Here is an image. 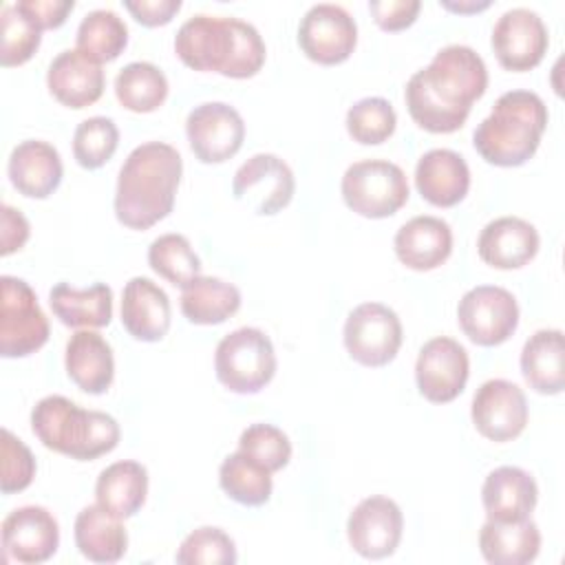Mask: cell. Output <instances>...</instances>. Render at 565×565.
<instances>
[{"instance_id":"6da1fadb","label":"cell","mask_w":565,"mask_h":565,"mask_svg":"<svg viewBox=\"0 0 565 565\" xmlns=\"http://www.w3.org/2000/svg\"><path fill=\"white\" fill-rule=\"evenodd\" d=\"M488 88V68L481 55L466 44H448L428 66L415 71L404 88L413 121L437 135L463 126L472 104Z\"/></svg>"},{"instance_id":"7a4b0ae2","label":"cell","mask_w":565,"mask_h":565,"mask_svg":"<svg viewBox=\"0 0 565 565\" xmlns=\"http://www.w3.org/2000/svg\"><path fill=\"white\" fill-rule=\"evenodd\" d=\"M183 161L177 148L163 141L137 146L119 168L115 216L130 230H148L174 207Z\"/></svg>"},{"instance_id":"3957f363","label":"cell","mask_w":565,"mask_h":565,"mask_svg":"<svg viewBox=\"0 0 565 565\" xmlns=\"http://www.w3.org/2000/svg\"><path fill=\"white\" fill-rule=\"evenodd\" d=\"M174 51L194 71H216L234 79L256 75L265 62V42L256 26L232 15L188 18L174 35Z\"/></svg>"},{"instance_id":"277c9868","label":"cell","mask_w":565,"mask_h":565,"mask_svg":"<svg viewBox=\"0 0 565 565\" xmlns=\"http://www.w3.org/2000/svg\"><path fill=\"white\" fill-rule=\"evenodd\" d=\"M547 128V108L532 90L503 93L472 135L475 150L492 166L514 168L534 157Z\"/></svg>"},{"instance_id":"5b68a950","label":"cell","mask_w":565,"mask_h":565,"mask_svg":"<svg viewBox=\"0 0 565 565\" xmlns=\"http://www.w3.org/2000/svg\"><path fill=\"white\" fill-rule=\"evenodd\" d=\"M35 437L55 452L90 461L119 444V424L113 415L77 406L64 395H46L31 411Z\"/></svg>"},{"instance_id":"8992f818","label":"cell","mask_w":565,"mask_h":565,"mask_svg":"<svg viewBox=\"0 0 565 565\" xmlns=\"http://www.w3.org/2000/svg\"><path fill=\"white\" fill-rule=\"evenodd\" d=\"M216 380L232 393H258L276 373V351L256 327H241L223 335L214 351Z\"/></svg>"},{"instance_id":"52a82bcc","label":"cell","mask_w":565,"mask_h":565,"mask_svg":"<svg viewBox=\"0 0 565 565\" xmlns=\"http://www.w3.org/2000/svg\"><path fill=\"white\" fill-rule=\"evenodd\" d=\"M344 203L366 218H386L408 201L404 170L386 159H364L351 163L342 174Z\"/></svg>"},{"instance_id":"ba28073f","label":"cell","mask_w":565,"mask_h":565,"mask_svg":"<svg viewBox=\"0 0 565 565\" xmlns=\"http://www.w3.org/2000/svg\"><path fill=\"white\" fill-rule=\"evenodd\" d=\"M49 340V320L35 291L15 276L0 278V355L24 358Z\"/></svg>"},{"instance_id":"9c48e42d","label":"cell","mask_w":565,"mask_h":565,"mask_svg":"<svg viewBox=\"0 0 565 565\" xmlns=\"http://www.w3.org/2000/svg\"><path fill=\"white\" fill-rule=\"evenodd\" d=\"M461 331L479 347L503 344L519 327V305L512 291L497 285L468 289L457 305Z\"/></svg>"},{"instance_id":"30bf717a","label":"cell","mask_w":565,"mask_h":565,"mask_svg":"<svg viewBox=\"0 0 565 565\" xmlns=\"http://www.w3.org/2000/svg\"><path fill=\"white\" fill-rule=\"evenodd\" d=\"M344 347L364 366L388 364L402 347V322L382 302L358 305L344 322Z\"/></svg>"},{"instance_id":"8fae6325","label":"cell","mask_w":565,"mask_h":565,"mask_svg":"<svg viewBox=\"0 0 565 565\" xmlns=\"http://www.w3.org/2000/svg\"><path fill=\"white\" fill-rule=\"evenodd\" d=\"M296 190L291 168L271 152L252 154L238 166L232 179L236 201L252 207L256 214H276L289 205Z\"/></svg>"},{"instance_id":"7c38bea8","label":"cell","mask_w":565,"mask_h":565,"mask_svg":"<svg viewBox=\"0 0 565 565\" xmlns=\"http://www.w3.org/2000/svg\"><path fill=\"white\" fill-rule=\"evenodd\" d=\"M185 135L199 161L223 163L241 150L245 124L234 106L225 102H203L188 113Z\"/></svg>"},{"instance_id":"4fadbf2b","label":"cell","mask_w":565,"mask_h":565,"mask_svg":"<svg viewBox=\"0 0 565 565\" xmlns=\"http://www.w3.org/2000/svg\"><path fill=\"white\" fill-rule=\"evenodd\" d=\"M358 42V26L351 13L333 2H318L307 9L298 26L302 53L318 64L344 62Z\"/></svg>"},{"instance_id":"5bb4252c","label":"cell","mask_w":565,"mask_h":565,"mask_svg":"<svg viewBox=\"0 0 565 565\" xmlns=\"http://www.w3.org/2000/svg\"><path fill=\"white\" fill-rule=\"evenodd\" d=\"M490 42L503 68L530 71L543 60L550 35L536 11L527 7H512L499 15Z\"/></svg>"},{"instance_id":"9a60e30c","label":"cell","mask_w":565,"mask_h":565,"mask_svg":"<svg viewBox=\"0 0 565 565\" xmlns=\"http://www.w3.org/2000/svg\"><path fill=\"white\" fill-rule=\"evenodd\" d=\"M470 373L468 351L448 335L428 340L415 362L419 393L435 404L452 402L466 386Z\"/></svg>"},{"instance_id":"2e32d148","label":"cell","mask_w":565,"mask_h":565,"mask_svg":"<svg viewBox=\"0 0 565 565\" xmlns=\"http://www.w3.org/2000/svg\"><path fill=\"white\" fill-rule=\"evenodd\" d=\"M475 428L490 441H510L527 424V399L519 384L494 377L483 382L470 406Z\"/></svg>"},{"instance_id":"e0dca14e","label":"cell","mask_w":565,"mask_h":565,"mask_svg":"<svg viewBox=\"0 0 565 565\" xmlns=\"http://www.w3.org/2000/svg\"><path fill=\"white\" fill-rule=\"evenodd\" d=\"M404 516L399 505L382 494L362 499L347 521V539L364 558L391 556L402 539Z\"/></svg>"},{"instance_id":"ac0fdd59","label":"cell","mask_w":565,"mask_h":565,"mask_svg":"<svg viewBox=\"0 0 565 565\" xmlns=\"http://www.w3.org/2000/svg\"><path fill=\"white\" fill-rule=\"evenodd\" d=\"M60 545L55 516L42 505H22L11 510L2 521L4 558L24 565L49 561Z\"/></svg>"},{"instance_id":"d6986e66","label":"cell","mask_w":565,"mask_h":565,"mask_svg":"<svg viewBox=\"0 0 565 565\" xmlns=\"http://www.w3.org/2000/svg\"><path fill=\"white\" fill-rule=\"evenodd\" d=\"M104 68L77 49H66L53 57L46 71L51 95L68 108H86L104 93Z\"/></svg>"},{"instance_id":"ffe728a7","label":"cell","mask_w":565,"mask_h":565,"mask_svg":"<svg viewBox=\"0 0 565 565\" xmlns=\"http://www.w3.org/2000/svg\"><path fill=\"white\" fill-rule=\"evenodd\" d=\"M539 501L534 477L519 466H499L488 472L481 486V503L490 521H523L530 519Z\"/></svg>"},{"instance_id":"44dd1931","label":"cell","mask_w":565,"mask_h":565,"mask_svg":"<svg viewBox=\"0 0 565 565\" xmlns=\"http://www.w3.org/2000/svg\"><path fill=\"white\" fill-rule=\"evenodd\" d=\"M539 245L536 227L521 216H499L490 221L477 238L481 260L497 269H519L527 265L536 256Z\"/></svg>"},{"instance_id":"7402d4cb","label":"cell","mask_w":565,"mask_h":565,"mask_svg":"<svg viewBox=\"0 0 565 565\" xmlns=\"http://www.w3.org/2000/svg\"><path fill=\"white\" fill-rule=\"evenodd\" d=\"M393 247L399 263L408 269L430 271L448 260L452 252V230L439 216H413L395 232Z\"/></svg>"},{"instance_id":"603a6c76","label":"cell","mask_w":565,"mask_h":565,"mask_svg":"<svg viewBox=\"0 0 565 565\" xmlns=\"http://www.w3.org/2000/svg\"><path fill=\"white\" fill-rule=\"evenodd\" d=\"M121 324L141 342H157L170 329L168 294L146 276H135L121 291Z\"/></svg>"},{"instance_id":"cb8c5ba5","label":"cell","mask_w":565,"mask_h":565,"mask_svg":"<svg viewBox=\"0 0 565 565\" xmlns=\"http://www.w3.org/2000/svg\"><path fill=\"white\" fill-rule=\"evenodd\" d=\"M417 192L437 207L457 205L470 188V168L466 159L450 148L424 152L415 166Z\"/></svg>"},{"instance_id":"d4e9b609","label":"cell","mask_w":565,"mask_h":565,"mask_svg":"<svg viewBox=\"0 0 565 565\" xmlns=\"http://www.w3.org/2000/svg\"><path fill=\"white\" fill-rule=\"evenodd\" d=\"M9 179L29 199H46L62 181L64 168L55 146L42 139L20 141L9 154Z\"/></svg>"},{"instance_id":"484cf974","label":"cell","mask_w":565,"mask_h":565,"mask_svg":"<svg viewBox=\"0 0 565 565\" xmlns=\"http://www.w3.org/2000/svg\"><path fill=\"white\" fill-rule=\"evenodd\" d=\"M66 375L90 395L108 391L115 377V358L110 344L90 329L75 331L66 342L64 353Z\"/></svg>"},{"instance_id":"4316f807","label":"cell","mask_w":565,"mask_h":565,"mask_svg":"<svg viewBox=\"0 0 565 565\" xmlns=\"http://www.w3.org/2000/svg\"><path fill=\"white\" fill-rule=\"evenodd\" d=\"M521 373L541 395H558L565 388V342L561 329L534 331L521 349Z\"/></svg>"},{"instance_id":"83f0119b","label":"cell","mask_w":565,"mask_h":565,"mask_svg":"<svg viewBox=\"0 0 565 565\" xmlns=\"http://www.w3.org/2000/svg\"><path fill=\"white\" fill-rule=\"evenodd\" d=\"M49 305L55 318L73 329H102L113 318V289L106 282H95L77 289L68 282H57L49 291Z\"/></svg>"},{"instance_id":"f1b7e54d","label":"cell","mask_w":565,"mask_h":565,"mask_svg":"<svg viewBox=\"0 0 565 565\" xmlns=\"http://www.w3.org/2000/svg\"><path fill=\"white\" fill-rule=\"evenodd\" d=\"M99 503L86 505L75 516V545L93 563H117L128 550V532L121 523Z\"/></svg>"},{"instance_id":"f546056e","label":"cell","mask_w":565,"mask_h":565,"mask_svg":"<svg viewBox=\"0 0 565 565\" xmlns=\"http://www.w3.org/2000/svg\"><path fill=\"white\" fill-rule=\"evenodd\" d=\"M481 556L492 565H525L539 556L541 532L532 519L486 521L479 532Z\"/></svg>"},{"instance_id":"4dcf8cb0","label":"cell","mask_w":565,"mask_h":565,"mask_svg":"<svg viewBox=\"0 0 565 565\" xmlns=\"http://www.w3.org/2000/svg\"><path fill=\"white\" fill-rule=\"evenodd\" d=\"M148 494V470L139 461L121 459L106 466L95 483V497L102 508L119 519L135 516Z\"/></svg>"},{"instance_id":"1f68e13d","label":"cell","mask_w":565,"mask_h":565,"mask_svg":"<svg viewBox=\"0 0 565 565\" xmlns=\"http://www.w3.org/2000/svg\"><path fill=\"white\" fill-rule=\"evenodd\" d=\"M241 307L236 285L216 276H196L181 287V311L192 324H221Z\"/></svg>"},{"instance_id":"d6a6232c","label":"cell","mask_w":565,"mask_h":565,"mask_svg":"<svg viewBox=\"0 0 565 565\" xmlns=\"http://www.w3.org/2000/svg\"><path fill=\"white\" fill-rule=\"evenodd\" d=\"M223 492L241 505H263L271 497V472L256 459L236 450L227 455L218 468Z\"/></svg>"},{"instance_id":"836d02e7","label":"cell","mask_w":565,"mask_h":565,"mask_svg":"<svg viewBox=\"0 0 565 565\" xmlns=\"http://www.w3.org/2000/svg\"><path fill=\"white\" fill-rule=\"evenodd\" d=\"M115 95L132 113H152L168 97V77L150 62H130L115 77Z\"/></svg>"},{"instance_id":"e575fe53","label":"cell","mask_w":565,"mask_h":565,"mask_svg":"<svg viewBox=\"0 0 565 565\" xmlns=\"http://www.w3.org/2000/svg\"><path fill=\"white\" fill-rule=\"evenodd\" d=\"M75 49L88 55L95 62L115 60L128 44V26L126 22L110 9H93L88 11L75 35Z\"/></svg>"},{"instance_id":"d590c367","label":"cell","mask_w":565,"mask_h":565,"mask_svg":"<svg viewBox=\"0 0 565 565\" xmlns=\"http://www.w3.org/2000/svg\"><path fill=\"white\" fill-rule=\"evenodd\" d=\"M152 271L177 287H185L201 274V260L183 234H161L148 247Z\"/></svg>"},{"instance_id":"8d00e7d4","label":"cell","mask_w":565,"mask_h":565,"mask_svg":"<svg viewBox=\"0 0 565 565\" xmlns=\"http://www.w3.org/2000/svg\"><path fill=\"white\" fill-rule=\"evenodd\" d=\"M347 132L353 141L375 146L386 141L397 126L395 108L384 97H362L347 110Z\"/></svg>"},{"instance_id":"74e56055","label":"cell","mask_w":565,"mask_h":565,"mask_svg":"<svg viewBox=\"0 0 565 565\" xmlns=\"http://www.w3.org/2000/svg\"><path fill=\"white\" fill-rule=\"evenodd\" d=\"M119 130L110 117H88L77 124L73 135V157L86 170L102 168L117 150Z\"/></svg>"},{"instance_id":"f35d334b","label":"cell","mask_w":565,"mask_h":565,"mask_svg":"<svg viewBox=\"0 0 565 565\" xmlns=\"http://www.w3.org/2000/svg\"><path fill=\"white\" fill-rule=\"evenodd\" d=\"M42 29L29 20L15 4L0 9V62L2 66H18L33 57L40 46Z\"/></svg>"},{"instance_id":"ab89813d","label":"cell","mask_w":565,"mask_h":565,"mask_svg":"<svg viewBox=\"0 0 565 565\" xmlns=\"http://www.w3.org/2000/svg\"><path fill=\"white\" fill-rule=\"evenodd\" d=\"M174 561L179 565H232L236 563V545L221 527L203 525L181 541Z\"/></svg>"},{"instance_id":"60d3db41","label":"cell","mask_w":565,"mask_h":565,"mask_svg":"<svg viewBox=\"0 0 565 565\" xmlns=\"http://www.w3.org/2000/svg\"><path fill=\"white\" fill-rule=\"evenodd\" d=\"M238 450L256 459L269 472L285 468L291 459L289 437L271 424H252L238 437Z\"/></svg>"},{"instance_id":"b9f144b4","label":"cell","mask_w":565,"mask_h":565,"mask_svg":"<svg viewBox=\"0 0 565 565\" xmlns=\"http://www.w3.org/2000/svg\"><path fill=\"white\" fill-rule=\"evenodd\" d=\"M33 477H35L33 452L9 428H2V477H0L2 494H11L29 488Z\"/></svg>"},{"instance_id":"7bdbcfd3","label":"cell","mask_w":565,"mask_h":565,"mask_svg":"<svg viewBox=\"0 0 565 565\" xmlns=\"http://www.w3.org/2000/svg\"><path fill=\"white\" fill-rule=\"evenodd\" d=\"M419 0H371L369 11L384 31H402L411 26L419 13Z\"/></svg>"},{"instance_id":"ee69618b","label":"cell","mask_w":565,"mask_h":565,"mask_svg":"<svg viewBox=\"0 0 565 565\" xmlns=\"http://www.w3.org/2000/svg\"><path fill=\"white\" fill-rule=\"evenodd\" d=\"M13 4L40 29L62 26L66 22V15L75 7L73 0H18Z\"/></svg>"},{"instance_id":"f6af8a7d","label":"cell","mask_w":565,"mask_h":565,"mask_svg":"<svg viewBox=\"0 0 565 565\" xmlns=\"http://www.w3.org/2000/svg\"><path fill=\"white\" fill-rule=\"evenodd\" d=\"M124 7L143 26L168 24L181 9V0H124Z\"/></svg>"},{"instance_id":"bcb514c9","label":"cell","mask_w":565,"mask_h":565,"mask_svg":"<svg viewBox=\"0 0 565 565\" xmlns=\"http://www.w3.org/2000/svg\"><path fill=\"white\" fill-rule=\"evenodd\" d=\"M29 232H31V227H29L26 216L20 210L4 203L2 205V249H0V254L9 256L15 249H20L26 243Z\"/></svg>"},{"instance_id":"7dc6e473","label":"cell","mask_w":565,"mask_h":565,"mask_svg":"<svg viewBox=\"0 0 565 565\" xmlns=\"http://www.w3.org/2000/svg\"><path fill=\"white\" fill-rule=\"evenodd\" d=\"M439 4L448 11H455V13H477V11H483L490 7V0H459V2H452V0H439Z\"/></svg>"}]
</instances>
